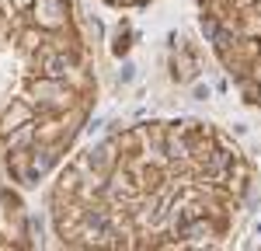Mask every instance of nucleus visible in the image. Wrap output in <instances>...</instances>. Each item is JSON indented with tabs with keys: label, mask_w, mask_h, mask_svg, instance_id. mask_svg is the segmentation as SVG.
Returning a JSON list of instances; mask_svg holds the SVG:
<instances>
[]
</instances>
